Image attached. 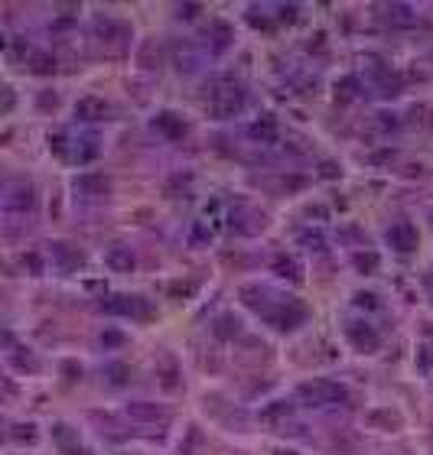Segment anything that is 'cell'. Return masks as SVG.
I'll return each instance as SVG.
<instances>
[{
	"label": "cell",
	"mask_w": 433,
	"mask_h": 455,
	"mask_svg": "<svg viewBox=\"0 0 433 455\" xmlns=\"http://www.w3.org/2000/svg\"><path fill=\"white\" fill-rule=\"evenodd\" d=\"M108 114V104L101 98H95V95H88V98H82L78 104H75V117L78 121H85V124H95V121H101Z\"/></svg>",
	"instance_id": "9"
},
{
	"label": "cell",
	"mask_w": 433,
	"mask_h": 455,
	"mask_svg": "<svg viewBox=\"0 0 433 455\" xmlns=\"http://www.w3.org/2000/svg\"><path fill=\"white\" fill-rule=\"evenodd\" d=\"M101 309L111 316H131V319H147L150 316L147 299H140V296H114L108 303H101Z\"/></svg>",
	"instance_id": "4"
},
{
	"label": "cell",
	"mask_w": 433,
	"mask_h": 455,
	"mask_svg": "<svg viewBox=\"0 0 433 455\" xmlns=\"http://www.w3.org/2000/svg\"><path fill=\"white\" fill-rule=\"evenodd\" d=\"M75 192H82V196H104L108 192V179L104 176H78L75 179Z\"/></svg>",
	"instance_id": "13"
},
{
	"label": "cell",
	"mask_w": 433,
	"mask_h": 455,
	"mask_svg": "<svg viewBox=\"0 0 433 455\" xmlns=\"http://www.w3.org/2000/svg\"><path fill=\"white\" fill-rule=\"evenodd\" d=\"M33 205H36L33 185H26V183L7 185V192H3V209L7 211H30Z\"/></svg>",
	"instance_id": "7"
},
{
	"label": "cell",
	"mask_w": 433,
	"mask_h": 455,
	"mask_svg": "<svg viewBox=\"0 0 433 455\" xmlns=\"http://www.w3.org/2000/svg\"><path fill=\"white\" fill-rule=\"evenodd\" d=\"M346 338L359 351H378V345H381V335L371 329L368 322H348L346 325Z\"/></svg>",
	"instance_id": "6"
},
{
	"label": "cell",
	"mask_w": 433,
	"mask_h": 455,
	"mask_svg": "<svg viewBox=\"0 0 433 455\" xmlns=\"http://www.w3.org/2000/svg\"><path fill=\"white\" fill-rule=\"evenodd\" d=\"M355 264H359V270H375V267H378V257H375V254H359Z\"/></svg>",
	"instance_id": "20"
},
{
	"label": "cell",
	"mask_w": 433,
	"mask_h": 455,
	"mask_svg": "<svg viewBox=\"0 0 433 455\" xmlns=\"http://www.w3.org/2000/svg\"><path fill=\"white\" fill-rule=\"evenodd\" d=\"M274 270L280 273V277H290V280H300V264H297V260H290V257H284V254H280V257L274 260Z\"/></svg>",
	"instance_id": "16"
},
{
	"label": "cell",
	"mask_w": 433,
	"mask_h": 455,
	"mask_svg": "<svg viewBox=\"0 0 433 455\" xmlns=\"http://www.w3.org/2000/svg\"><path fill=\"white\" fill-rule=\"evenodd\" d=\"M245 108V91L238 85H228V88H219V91H212L209 98V114L212 117H235L238 111Z\"/></svg>",
	"instance_id": "3"
},
{
	"label": "cell",
	"mask_w": 433,
	"mask_h": 455,
	"mask_svg": "<svg viewBox=\"0 0 433 455\" xmlns=\"http://www.w3.org/2000/svg\"><path fill=\"white\" fill-rule=\"evenodd\" d=\"M52 254L59 257L62 270H75V267H82V254H78V250H69V244H52Z\"/></svg>",
	"instance_id": "15"
},
{
	"label": "cell",
	"mask_w": 433,
	"mask_h": 455,
	"mask_svg": "<svg viewBox=\"0 0 433 455\" xmlns=\"http://www.w3.org/2000/svg\"><path fill=\"white\" fill-rule=\"evenodd\" d=\"M104 264H108L111 270H118V273H127V270H134L137 257H134V250H131V247H111V250H108V257H104Z\"/></svg>",
	"instance_id": "10"
},
{
	"label": "cell",
	"mask_w": 433,
	"mask_h": 455,
	"mask_svg": "<svg viewBox=\"0 0 433 455\" xmlns=\"http://www.w3.org/2000/svg\"><path fill=\"white\" fill-rule=\"evenodd\" d=\"M251 137L260 140V143H274V140H277V121H274L271 114H264L260 121L251 124Z\"/></svg>",
	"instance_id": "14"
},
{
	"label": "cell",
	"mask_w": 433,
	"mask_h": 455,
	"mask_svg": "<svg viewBox=\"0 0 433 455\" xmlns=\"http://www.w3.org/2000/svg\"><path fill=\"white\" fill-rule=\"evenodd\" d=\"M127 417L134 419V423H166L170 419V413L163 410V406L157 404H147V400H137V404H127Z\"/></svg>",
	"instance_id": "8"
},
{
	"label": "cell",
	"mask_w": 433,
	"mask_h": 455,
	"mask_svg": "<svg viewBox=\"0 0 433 455\" xmlns=\"http://www.w3.org/2000/svg\"><path fill=\"white\" fill-rule=\"evenodd\" d=\"M417 241H421V234L410 222H397L388 228V244L401 250V254H410V250H417Z\"/></svg>",
	"instance_id": "5"
},
{
	"label": "cell",
	"mask_w": 433,
	"mask_h": 455,
	"mask_svg": "<svg viewBox=\"0 0 433 455\" xmlns=\"http://www.w3.org/2000/svg\"><path fill=\"white\" fill-rule=\"evenodd\" d=\"M297 394L307 406H329V404L348 400V390L335 381H307V384H300Z\"/></svg>",
	"instance_id": "2"
},
{
	"label": "cell",
	"mask_w": 433,
	"mask_h": 455,
	"mask_svg": "<svg viewBox=\"0 0 433 455\" xmlns=\"http://www.w3.org/2000/svg\"><path fill=\"white\" fill-rule=\"evenodd\" d=\"M33 72H39V75L56 72V59L46 56V52H36V56H33Z\"/></svg>",
	"instance_id": "17"
},
{
	"label": "cell",
	"mask_w": 433,
	"mask_h": 455,
	"mask_svg": "<svg viewBox=\"0 0 433 455\" xmlns=\"http://www.w3.org/2000/svg\"><path fill=\"white\" fill-rule=\"evenodd\" d=\"M381 16L391 26H414V23H417V13L410 10V7H404V3H391V7H384Z\"/></svg>",
	"instance_id": "12"
},
{
	"label": "cell",
	"mask_w": 433,
	"mask_h": 455,
	"mask_svg": "<svg viewBox=\"0 0 433 455\" xmlns=\"http://www.w3.org/2000/svg\"><path fill=\"white\" fill-rule=\"evenodd\" d=\"M355 306H368V309H375V296H371V293H359V296H355Z\"/></svg>",
	"instance_id": "21"
},
{
	"label": "cell",
	"mask_w": 433,
	"mask_h": 455,
	"mask_svg": "<svg viewBox=\"0 0 433 455\" xmlns=\"http://www.w3.org/2000/svg\"><path fill=\"white\" fill-rule=\"evenodd\" d=\"M104 342H111V345H118V342H121V335H118V332H108V335H104Z\"/></svg>",
	"instance_id": "22"
},
{
	"label": "cell",
	"mask_w": 433,
	"mask_h": 455,
	"mask_svg": "<svg viewBox=\"0 0 433 455\" xmlns=\"http://www.w3.org/2000/svg\"><path fill=\"white\" fill-rule=\"evenodd\" d=\"M108 374H111V384H124V381H127V374H131V371L124 368V364H111V368H108Z\"/></svg>",
	"instance_id": "19"
},
{
	"label": "cell",
	"mask_w": 433,
	"mask_h": 455,
	"mask_svg": "<svg viewBox=\"0 0 433 455\" xmlns=\"http://www.w3.org/2000/svg\"><path fill=\"white\" fill-rule=\"evenodd\" d=\"M215 335H222V338H232V335H238V319H232V316H222V319L215 322Z\"/></svg>",
	"instance_id": "18"
},
{
	"label": "cell",
	"mask_w": 433,
	"mask_h": 455,
	"mask_svg": "<svg viewBox=\"0 0 433 455\" xmlns=\"http://www.w3.org/2000/svg\"><path fill=\"white\" fill-rule=\"evenodd\" d=\"M241 299H245L247 309L260 312V316L271 322L274 329H280V332L297 329L300 322H303V316H307L300 303H293V299H280V296H271L264 286H245V290H241Z\"/></svg>",
	"instance_id": "1"
},
{
	"label": "cell",
	"mask_w": 433,
	"mask_h": 455,
	"mask_svg": "<svg viewBox=\"0 0 433 455\" xmlns=\"http://www.w3.org/2000/svg\"><path fill=\"white\" fill-rule=\"evenodd\" d=\"M153 127H157L160 134L173 137V140H179V137L186 134V124H183V117H176V114H170V111L157 114V117H153Z\"/></svg>",
	"instance_id": "11"
}]
</instances>
